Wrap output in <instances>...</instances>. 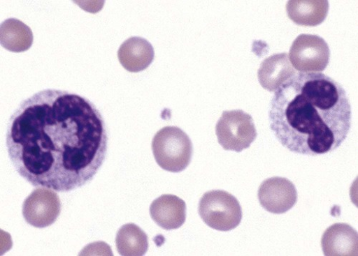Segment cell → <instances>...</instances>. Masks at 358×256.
Segmentation results:
<instances>
[{
    "label": "cell",
    "instance_id": "obj_1",
    "mask_svg": "<svg viewBox=\"0 0 358 256\" xmlns=\"http://www.w3.org/2000/svg\"><path fill=\"white\" fill-rule=\"evenodd\" d=\"M6 144L17 172L28 183L69 192L96 176L106 156L108 135L94 103L48 89L20 103L10 119Z\"/></svg>",
    "mask_w": 358,
    "mask_h": 256
},
{
    "label": "cell",
    "instance_id": "obj_2",
    "mask_svg": "<svg viewBox=\"0 0 358 256\" xmlns=\"http://www.w3.org/2000/svg\"><path fill=\"white\" fill-rule=\"evenodd\" d=\"M346 91L320 73H296L275 91L268 110L271 128L289 151L318 156L338 149L351 127Z\"/></svg>",
    "mask_w": 358,
    "mask_h": 256
},
{
    "label": "cell",
    "instance_id": "obj_3",
    "mask_svg": "<svg viewBox=\"0 0 358 256\" xmlns=\"http://www.w3.org/2000/svg\"><path fill=\"white\" fill-rule=\"evenodd\" d=\"M152 151L158 165L171 173L183 172L189 165L193 146L189 137L180 128L161 129L152 141Z\"/></svg>",
    "mask_w": 358,
    "mask_h": 256
},
{
    "label": "cell",
    "instance_id": "obj_4",
    "mask_svg": "<svg viewBox=\"0 0 358 256\" xmlns=\"http://www.w3.org/2000/svg\"><path fill=\"white\" fill-rule=\"evenodd\" d=\"M199 213L212 229L230 232L241 223L243 211L237 199L224 190L207 192L200 199Z\"/></svg>",
    "mask_w": 358,
    "mask_h": 256
},
{
    "label": "cell",
    "instance_id": "obj_5",
    "mask_svg": "<svg viewBox=\"0 0 358 256\" xmlns=\"http://www.w3.org/2000/svg\"><path fill=\"white\" fill-rule=\"evenodd\" d=\"M216 134L224 150L237 153L249 149L257 136L252 117L241 110L224 111Z\"/></svg>",
    "mask_w": 358,
    "mask_h": 256
},
{
    "label": "cell",
    "instance_id": "obj_6",
    "mask_svg": "<svg viewBox=\"0 0 358 256\" xmlns=\"http://www.w3.org/2000/svg\"><path fill=\"white\" fill-rule=\"evenodd\" d=\"M289 61L303 73H320L330 62L331 51L326 41L318 36L302 34L292 43Z\"/></svg>",
    "mask_w": 358,
    "mask_h": 256
},
{
    "label": "cell",
    "instance_id": "obj_7",
    "mask_svg": "<svg viewBox=\"0 0 358 256\" xmlns=\"http://www.w3.org/2000/svg\"><path fill=\"white\" fill-rule=\"evenodd\" d=\"M62 211L57 194L48 188H38L29 195L22 205L26 222L38 229L53 224Z\"/></svg>",
    "mask_w": 358,
    "mask_h": 256
},
{
    "label": "cell",
    "instance_id": "obj_8",
    "mask_svg": "<svg viewBox=\"0 0 358 256\" xmlns=\"http://www.w3.org/2000/svg\"><path fill=\"white\" fill-rule=\"evenodd\" d=\"M262 207L274 214H283L291 210L297 202L295 186L287 179L274 177L262 182L258 190Z\"/></svg>",
    "mask_w": 358,
    "mask_h": 256
},
{
    "label": "cell",
    "instance_id": "obj_9",
    "mask_svg": "<svg viewBox=\"0 0 358 256\" xmlns=\"http://www.w3.org/2000/svg\"><path fill=\"white\" fill-rule=\"evenodd\" d=\"M321 245L326 256H356L358 255L357 232L348 224L336 223L325 231Z\"/></svg>",
    "mask_w": 358,
    "mask_h": 256
},
{
    "label": "cell",
    "instance_id": "obj_10",
    "mask_svg": "<svg viewBox=\"0 0 358 256\" xmlns=\"http://www.w3.org/2000/svg\"><path fill=\"white\" fill-rule=\"evenodd\" d=\"M150 214L154 221L166 231L178 229L186 221L187 206L182 199L163 195L152 203Z\"/></svg>",
    "mask_w": 358,
    "mask_h": 256
},
{
    "label": "cell",
    "instance_id": "obj_11",
    "mask_svg": "<svg viewBox=\"0 0 358 256\" xmlns=\"http://www.w3.org/2000/svg\"><path fill=\"white\" fill-rule=\"evenodd\" d=\"M295 74L287 53L283 52L275 54L264 60L257 75L263 89L275 92Z\"/></svg>",
    "mask_w": 358,
    "mask_h": 256
},
{
    "label": "cell",
    "instance_id": "obj_12",
    "mask_svg": "<svg viewBox=\"0 0 358 256\" xmlns=\"http://www.w3.org/2000/svg\"><path fill=\"white\" fill-rule=\"evenodd\" d=\"M152 45L144 38L132 37L119 48L117 58L129 72L138 73L145 70L155 60Z\"/></svg>",
    "mask_w": 358,
    "mask_h": 256
},
{
    "label": "cell",
    "instance_id": "obj_13",
    "mask_svg": "<svg viewBox=\"0 0 358 256\" xmlns=\"http://www.w3.org/2000/svg\"><path fill=\"white\" fill-rule=\"evenodd\" d=\"M289 19L298 25L315 27L322 24L329 12L327 0H291L286 6Z\"/></svg>",
    "mask_w": 358,
    "mask_h": 256
},
{
    "label": "cell",
    "instance_id": "obj_14",
    "mask_svg": "<svg viewBox=\"0 0 358 256\" xmlns=\"http://www.w3.org/2000/svg\"><path fill=\"white\" fill-rule=\"evenodd\" d=\"M0 43L10 52H22L31 47L34 34L26 24L17 19L10 18L0 26Z\"/></svg>",
    "mask_w": 358,
    "mask_h": 256
},
{
    "label": "cell",
    "instance_id": "obj_15",
    "mask_svg": "<svg viewBox=\"0 0 358 256\" xmlns=\"http://www.w3.org/2000/svg\"><path fill=\"white\" fill-rule=\"evenodd\" d=\"M115 243L118 253L122 256L144 255L148 248V236L134 223L126 224L119 229Z\"/></svg>",
    "mask_w": 358,
    "mask_h": 256
}]
</instances>
